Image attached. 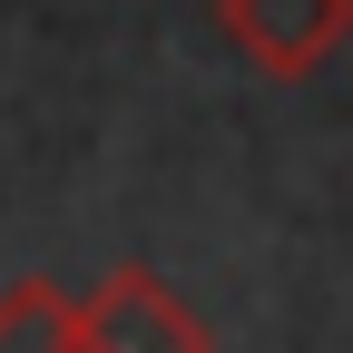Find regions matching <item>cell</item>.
Masks as SVG:
<instances>
[{
    "mask_svg": "<svg viewBox=\"0 0 353 353\" xmlns=\"http://www.w3.org/2000/svg\"><path fill=\"white\" fill-rule=\"evenodd\" d=\"M0 353H79L69 294H59L50 275H20L10 294H0Z\"/></svg>",
    "mask_w": 353,
    "mask_h": 353,
    "instance_id": "3957f363",
    "label": "cell"
},
{
    "mask_svg": "<svg viewBox=\"0 0 353 353\" xmlns=\"http://www.w3.org/2000/svg\"><path fill=\"white\" fill-rule=\"evenodd\" d=\"M69 334H79V353H216V324L148 265L99 275L69 304Z\"/></svg>",
    "mask_w": 353,
    "mask_h": 353,
    "instance_id": "6da1fadb",
    "label": "cell"
},
{
    "mask_svg": "<svg viewBox=\"0 0 353 353\" xmlns=\"http://www.w3.org/2000/svg\"><path fill=\"white\" fill-rule=\"evenodd\" d=\"M216 20L265 79H314L353 39V0H216Z\"/></svg>",
    "mask_w": 353,
    "mask_h": 353,
    "instance_id": "7a4b0ae2",
    "label": "cell"
}]
</instances>
